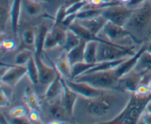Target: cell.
<instances>
[{
  "label": "cell",
  "instance_id": "obj_1",
  "mask_svg": "<svg viewBox=\"0 0 151 124\" xmlns=\"http://www.w3.org/2000/svg\"><path fill=\"white\" fill-rule=\"evenodd\" d=\"M150 102L151 94L147 96H139L133 92L125 109L113 120L107 121L106 123H137Z\"/></svg>",
  "mask_w": 151,
  "mask_h": 124
},
{
  "label": "cell",
  "instance_id": "obj_47",
  "mask_svg": "<svg viewBox=\"0 0 151 124\" xmlns=\"http://www.w3.org/2000/svg\"><path fill=\"white\" fill-rule=\"evenodd\" d=\"M122 4H125V5H128L129 4V2L131 1V0H119Z\"/></svg>",
  "mask_w": 151,
  "mask_h": 124
},
{
  "label": "cell",
  "instance_id": "obj_5",
  "mask_svg": "<svg viewBox=\"0 0 151 124\" xmlns=\"http://www.w3.org/2000/svg\"><path fill=\"white\" fill-rule=\"evenodd\" d=\"M133 11L134 10L124 7L122 4H119L103 9L102 15L107 19L108 22L124 27Z\"/></svg>",
  "mask_w": 151,
  "mask_h": 124
},
{
  "label": "cell",
  "instance_id": "obj_20",
  "mask_svg": "<svg viewBox=\"0 0 151 124\" xmlns=\"http://www.w3.org/2000/svg\"><path fill=\"white\" fill-rule=\"evenodd\" d=\"M55 67L59 71L62 76L66 79H71V70L72 65L68 59L67 56L62 55L55 64Z\"/></svg>",
  "mask_w": 151,
  "mask_h": 124
},
{
  "label": "cell",
  "instance_id": "obj_11",
  "mask_svg": "<svg viewBox=\"0 0 151 124\" xmlns=\"http://www.w3.org/2000/svg\"><path fill=\"white\" fill-rule=\"evenodd\" d=\"M61 82L63 84V95L61 97L62 103L64 106L66 114L69 115H72L75 102L78 98V94L68 87L65 78H63V77L61 78Z\"/></svg>",
  "mask_w": 151,
  "mask_h": 124
},
{
  "label": "cell",
  "instance_id": "obj_7",
  "mask_svg": "<svg viewBox=\"0 0 151 124\" xmlns=\"http://www.w3.org/2000/svg\"><path fill=\"white\" fill-rule=\"evenodd\" d=\"M102 30L111 41H116L117 39H121V38H126V37H130L133 41L139 44L137 38L125 27L119 26V25H115L111 22H107Z\"/></svg>",
  "mask_w": 151,
  "mask_h": 124
},
{
  "label": "cell",
  "instance_id": "obj_38",
  "mask_svg": "<svg viewBox=\"0 0 151 124\" xmlns=\"http://www.w3.org/2000/svg\"><path fill=\"white\" fill-rule=\"evenodd\" d=\"M77 19V13L76 14H69L67 15L66 17L64 18L63 21H62L61 24L60 25L63 27H64V28L68 29L69 26L73 23L75 21H76Z\"/></svg>",
  "mask_w": 151,
  "mask_h": 124
},
{
  "label": "cell",
  "instance_id": "obj_3",
  "mask_svg": "<svg viewBox=\"0 0 151 124\" xmlns=\"http://www.w3.org/2000/svg\"><path fill=\"white\" fill-rule=\"evenodd\" d=\"M151 25V0H145L133 11L124 27L137 31L146 29Z\"/></svg>",
  "mask_w": 151,
  "mask_h": 124
},
{
  "label": "cell",
  "instance_id": "obj_16",
  "mask_svg": "<svg viewBox=\"0 0 151 124\" xmlns=\"http://www.w3.org/2000/svg\"><path fill=\"white\" fill-rule=\"evenodd\" d=\"M86 42L85 40L81 39L79 45L68 52L66 56L72 66L77 63L84 61V50Z\"/></svg>",
  "mask_w": 151,
  "mask_h": 124
},
{
  "label": "cell",
  "instance_id": "obj_4",
  "mask_svg": "<svg viewBox=\"0 0 151 124\" xmlns=\"http://www.w3.org/2000/svg\"><path fill=\"white\" fill-rule=\"evenodd\" d=\"M133 50V47H128L120 44L111 45L104 43H99L97 50V62L118 60L125 58L127 56H132L136 53Z\"/></svg>",
  "mask_w": 151,
  "mask_h": 124
},
{
  "label": "cell",
  "instance_id": "obj_40",
  "mask_svg": "<svg viewBox=\"0 0 151 124\" xmlns=\"http://www.w3.org/2000/svg\"><path fill=\"white\" fill-rule=\"evenodd\" d=\"M1 47L4 50L10 51V50H13L16 47V43L13 40L10 39H5L1 41Z\"/></svg>",
  "mask_w": 151,
  "mask_h": 124
},
{
  "label": "cell",
  "instance_id": "obj_51",
  "mask_svg": "<svg viewBox=\"0 0 151 124\" xmlns=\"http://www.w3.org/2000/svg\"><path fill=\"white\" fill-rule=\"evenodd\" d=\"M147 86H148L149 89H150V92H151V80L148 82V84H147Z\"/></svg>",
  "mask_w": 151,
  "mask_h": 124
},
{
  "label": "cell",
  "instance_id": "obj_13",
  "mask_svg": "<svg viewBox=\"0 0 151 124\" xmlns=\"http://www.w3.org/2000/svg\"><path fill=\"white\" fill-rule=\"evenodd\" d=\"M76 20L81 26L89 30L90 32L97 34V35H98L99 32L103 29L108 22L107 19L103 15H100V16H95V17L91 18V19H81V20L76 19Z\"/></svg>",
  "mask_w": 151,
  "mask_h": 124
},
{
  "label": "cell",
  "instance_id": "obj_14",
  "mask_svg": "<svg viewBox=\"0 0 151 124\" xmlns=\"http://www.w3.org/2000/svg\"><path fill=\"white\" fill-rule=\"evenodd\" d=\"M57 69V68H56ZM62 75L57 69V75L55 79L49 85L47 91L45 92V97L47 100L55 99L63 92V84L61 82Z\"/></svg>",
  "mask_w": 151,
  "mask_h": 124
},
{
  "label": "cell",
  "instance_id": "obj_50",
  "mask_svg": "<svg viewBox=\"0 0 151 124\" xmlns=\"http://www.w3.org/2000/svg\"><path fill=\"white\" fill-rule=\"evenodd\" d=\"M147 110H149V111H151V102L150 103H149L148 105H147Z\"/></svg>",
  "mask_w": 151,
  "mask_h": 124
},
{
  "label": "cell",
  "instance_id": "obj_25",
  "mask_svg": "<svg viewBox=\"0 0 151 124\" xmlns=\"http://www.w3.org/2000/svg\"><path fill=\"white\" fill-rule=\"evenodd\" d=\"M27 75L29 80L34 85H37L39 83V75H38V70L35 63L34 55L29 58L27 63Z\"/></svg>",
  "mask_w": 151,
  "mask_h": 124
},
{
  "label": "cell",
  "instance_id": "obj_17",
  "mask_svg": "<svg viewBox=\"0 0 151 124\" xmlns=\"http://www.w3.org/2000/svg\"><path fill=\"white\" fill-rule=\"evenodd\" d=\"M49 29L45 25H41L38 29V32L35 37V54L42 56L44 50V42H45L46 36L48 32Z\"/></svg>",
  "mask_w": 151,
  "mask_h": 124
},
{
  "label": "cell",
  "instance_id": "obj_39",
  "mask_svg": "<svg viewBox=\"0 0 151 124\" xmlns=\"http://www.w3.org/2000/svg\"><path fill=\"white\" fill-rule=\"evenodd\" d=\"M29 120L31 123H41V117L39 115V111L37 110H30L29 114Z\"/></svg>",
  "mask_w": 151,
  "mask_h": 124
},
{
  "label": "cell",
  "instance_id": "obj_37",
  "mask_svg": "<svg viewBox=\"0 0 151 124\" xmlns=\"http://www.w3.org/2000/svg\"><path fill=\"white\" fill-rule=\"evenodd\" d=\"M134 93H135L136 94H137V95L139 96H147L151 94L147 84L146 85V84H142V83L137 87V88L136 89Z\"/></svg>",
  "mask_w": 151,
  "mask_h": 124
},
{
  "label": "cell",
  "instance_id": "obj_22",
  "mask_svg": "<svg viewBox=\"0 0 151 124\" xmlns=\"http://www.w3.org/2000/svg\"><path fill=\"white\" fill-rule=\"evenodd\" d=\"M143 76L142 75H136L124 79H119V84H123V87L125 90L131 92V93L134 92L136 89L142 83Z\"/></svg>",
  "mask_w": 151,
  "mask_h": 124
},
{
  "label": "cell",
  "instance_id": "obj_18",
  "mask_svg": "<svg viewBox=\"0 0 151 124\" xmlns=\"http://www.w3.org/2000/svg\"><path fill=\"white\" fill-rule=\"evenodd\" d=\"M98 46L99 42L97 41H87L84 50V61L89 63H97Z\"/></svg>",
  "mask_w": 151,
  "mask_h": 124
},
{
  "label": "cell",
  "instance_id": "obj_24",
  "mask_svg": "<svg viewBox=\"0 0 151 124\" xmlns=\"http://www.w3.org/2000/svg\"><path fill=\"white\" fill-rule=\"evenodd\" d=\"M96 63H89L86 62H80L72 66V70H71V80H74L77 77L86 73L88 70L91 69L95 66Z\"/></svg>",
  "mask_w": 151,
  "mask_h": 124
},
{
  "label": "cell",
  "instance_id": "obj_46",
  "mask_svg": "<svg viewBox=\"0 0 151 124\" xmlns=\"http://www.w3.org/2000/svg\"><path fill=\"white\" fill-rule=\"evenodd\" d=\"M66 123V121H62L61 120H59V119H54L53 120L50 121V123Z\"/></svg>",
  "mask_w": 151,
  "mask_h": 124
},
{
  "label": "cell",
  "instance_id": "obj_6",
  "mask_svg": "<svg viewBox=\"0 0 151 124\" xmlns=\"http://www.w3.org/2000/svg\"><path fill=\"white\" fill-rule=\"evenodd\" d=\"M68 87L78 94L91 100L102 97L104 94L103 89L95 88L85 82H77L73 80L65 79Z\"/></svg>",
  "mask_w": 151,
  "mask_h": 124
},
{
  "label": "cell",
  "instance_id": "obj_30",
  "mask_svg": "<svg viewBox=\"0 0 151 124\" xmlns=\"http://www.w3.org/2000/svg\"><path fill=\"white\" fill-rule=\"evenodd\" d=\"M34 55L31 50L24 49L18 53L15 57V63L16 65H24L28 62L31 57Z\"/></svg>",
  "mask_w": 151,
  "mask_h": 124
},
{
  "label": "cell",
  "instance_id": "obj_41",
  "mask_svg": "<svg viewBox=\"0 0 151 124\" xmlns=\"http://www.w3.org/2000/svg\"><path fill=\"white\" fill-rule=\"evenodd\" d=\"M30 120L29 119H27L26 116L22 117V118H12V120L10 121V123H16V124H24V123H29Z\"/></svg>",
  "mask_w": 151,
  "mask_h": 124
},
{
  "label": "cell",
  "instance_id": "obj_29",
  "mask_svg": "<svg viewBox=\"0 0 151 124\" xmlns=\"http://www.w3.org/2000/svg\"><path fill=\"white\" fill-rule=\"evenodd\" d=\"M103 9L100 8H88L85 10H81V11L77 13V19L81 20V19H91V18L95 17V16L102 15Z\"/></svg>",
  "mask_w": 151,
  "mask_h": 124
},
{
  "label": "cell",
  "instance_id": "obj_9",
  "mask_svg": "<svg viewBox=\"0 0 151 124\" xmlns=\"http://www.w3.org/2000/svg\"><path fill=\"white\" fill-rule=\"evenodd\" d=\"M26 74H27V66L18 65L12 66L1 77V82L14 87Z\"/></svg>",
  "mask_w": 151,
  "mask_h": 124
},
{
  "label": "cell",
  "instance_id": "obj_43",
  "mask_svg": "<svg viewBox=\"0 0 151 124\" xmlns=\"http://www.w3.org/2000/svg\"><path fill=\"white\" fill-rule=\"evenodd\" d=\"M143 123L146 124H151V111L146 109V112L143 114Z\"/></svg>",
  "mask_w": 151,
  "mask_h": 124
},
{
  "label": "cell",
  "instance_id": "obj_15",
  "mask_svg": "<svg viewBox=\"0 0 151 124\" xmlns=\"http://www.w3.org/2000/svg\"><path fill=\"white\" fill-rule=\"evenodd\" d=\"M22 0H13L10 10V18L11 21V27L13 35L16 37L19 25Z\"/></svg>",
  "mask_w": 151,
  "mask_h": 124
},
{
  "label": "cell",
  "instance_id": "obj_33",
  "mask_svg": "<svg viewBox=\"0 0 151 124\" xmlns=\"http://www.w3.org/2000/svg\"><path fill=\"white\" fill-rule=\"evenodd\" d=\"M10 16V13H8L7 6H1V10H0V27H1V33L4 30L6 22L7 21V18Z\"/></svg>",
  "mask_w": 151,
  "mask_h": 124
},
{
  "label": "cell",
  "instance_id": "obj_28",
  "mask_svg": "<svg viewBox=\"0 0 151 124\" xmlns=\"http://www.w3.org/2000/svg\"><path fill=\"white\" fill-rule=\"evenodd\" d=\"M49 110H50V115L55 119L62 120L64 118L65 112L66 113L64 106H63V103H62V101L56 102V103L50 105Z\"/></svg>",
  "mask_w": 151,
  "mask_h": 124
},
{
  "label": "cell",
  "instance_id": "obj_26",
  "mask_svg": "<svg viewBox=\"0 0 151 124\" xmlns=\"http://www.w3.org/2000/svg\"><path fill=\"white\" fill-rule=\"evenodd\" d=\"M22 4L24 7L27 13L29 16H38L41 11V7L38 1L32 0H22Z\"/></svg>",
  "mask_w": 151,
  "mask_h": 124
},
{
  "label": "cell",
  "instance_id": "obj_12",
  "mask_svg": "<svg viewBox=\"0 0 151 124\" xmlns=\"http://www.w3.org/2000/svg\"><path fill=\"white\" fill-rule=\"evenodd\" d=\"M146 50H147V46H142V48L137 53H136L134 56H131L130 58L125 59L118 67L115 69L117 76L119 78H121L123 76H125L126 74H128L130 71L132 70L133 68H134L137 66V63L139 61V59L141 57L142 54Z\"/></svg>",
  "mask_w": 151,
  "mask_h": 124
},
{
  "label": "cell",
  "instance_id": "obj_2",
  "mask_svg": "<svg viewBox=\"0 0 151 124\" xmlns=\"http://www.w3.org/2000/svg\"><path fill=\"white\" fill-rule=\"evenodd\" d=\"M120 78L117 76L115 69L106 71L83 74L75 78L73 81L77 82H85L95 88L100 89H114L119 84Z\"/></svg>",
  "mask_w": 151,
  "mask_h": 124
},
{
  "label": "cell",
  "instance_id": "obj_19",
  "mask_svg": "<svg viewBox=\"0 0 151 124\" xmlns=\"http://www.w3.org/2000/svg\"><path fill=\"white\" fill-rule=\"evenodd\" d=\"M125 60V58L118 59V60H114V61H100L97 62L95 66L90 69L89 70L87 71L86 73H91V72H99V71H106L110 70V69H116V67L119 66Z\"/></svg>",
  "mask_w": 151,
  "mask_h": 124
},
{
  "label": "cell",
  "instance_id": "obj_42",
  "mask_svg": "<svg viewBox=\"0 0 151 124\" xmlns=\"http://www.w3.org/2000/svg\"><path fill=\"white\" fill-rule=\"evenodd\" d=\"M9 103V97L2 91L1 90V100H0V106L4 107V106H8Z\"/></svg>",
  "mask_w": 151,
  "mask_h": 124
},
{
  "label": "cell",
  "instance_id": "obj_27",
  "mask_svg": "<svg viewBox=\"0 0 151 124\" xmlns=\"http://www.w3.org/2000/svg\"><path fill=\"white\" fill-rule=\"evenodd\" d=\"M136 66L138 70H151V54L147 52V50L142 54Z\"/></svg>",
  "mask_w": 151,
  "mask_h": 124
},
{
  "label": "cell",
  "instance_id": "obj_36",
  "mask_svg": "<svg viewBox=\"0 0 151 124\" xmlns=\"http://www.w3.org/2000/svg\"><path fill=\"white\" fill-rule=\"evenodd\" d=\"M27 114V112L24 106H16L10 111V116L11 118H22L26 116Z\"/></svg>",
  "mask_w": 151,
  "mask_h": 124
},
{
  "label": "cell",
  "instance_id": "obj_31",
  "mask_svg": "<svg viewBox=\"0 0 151 124\" xmlns=\"http://www.w3.org/2000/svg\"><path fill=\"white\" fill-rule=\"evenodd\" d=\"M87 4H88V1L86 0V1H77V2L69 4L66 7V14H76L78 12L81 11Z\"/></svg>",
  "mask_w": 151,
  "mask_h": 124
},
{
  "label": "cell",
  "instance_id": "obj_44",
  "mask_svg": "<svg viewBox=\"0 0 151 124\" xmlns=\"http://www.w3.org/2000/svg\"><path fill=\"white\" fill-rule=\"evenodd\" d=\"M145 0H131V1L129 2V4L127 6H137L139 5L140 4L145 1Z\"/></svg>",
  "mask_w": 151,
  "mask_h": 124
},
{
  "label": "cell",
  "instance_id": "obj_52",
  "mask_svg": "<svg viewBox=\"0 0 151 124\" xmlns=\"http://www.w3.org/2000/svg\"><path fill=\"white\" fill-rule=\"evenodd\" d=\"M4 1H5V5L8 7V0H4Z\"/></svg>",
  "mask_w": 151,
  "mask_h": 124
},
{
  "label": "cell",
  "instance_id": "obj_23",
  "mask_svg": "<svg viewBox=\"0 0 151 124\" xmlns=\"http://www.w3.org/2000/svg\"><path fill=\"white\" fill-rule=\"evenodd\" d=\"M81 41V38H80L79 35H77L75 32H73L71 30L67 29L66 30V41H65L64 44L63 46V50H66L68 53L71 50L79 45Z\"/></svg>",
  "mask_w": 151,
  "mask_h": 124
},
{
  "label": "cell",
  "instance_id": "obj_34",
  "mask_svg": "<svg viewBox=\"0 0 151 124\" xmlns=\"http://www.w3.org/2000/svg\"><path fill=\"white\" fill-rule=\"evenodd\" d=\"M57 46H59L57 40L55 38V37L53 36L51 32L49 30L47 34V36H46L45 42H44V49L50 50V49H52L54 47H57Z\"/></svg>",
  "mask_w": 151,
  "mask_h": 124
},
{
  "label": "cell",
  "instance_id": "obj_21",
  "mask_svg": "<svg viewBox=\"0 0 151 124\" xmlns=\"http://www.w3.org/2000/svg\"><path fill=\"white\" fill-rule=\"evenodd\" d=\"M24 99L30 110H40L41 105H40L39 99H38L36 93L30 87H27L25 89Z\"/></svg>",
  "mask_w": 151,
  "mask_h": 124
},
{
  "label": "cell",
  "instance_id": "obj_48",
  "mask_svg": "<svg viewBox=\"0 0 151 124\" xmlns=\"http://www.w3.org/2000/svg\"><path fill=\"white\" fill-rule=\"evenodd\" d=\"M32 1H38V2H52L53 0H32Z\"/></svg>",
  "mask_w": 151,
  "mask_h": 124
},
{
  "label": "cell",
  "instance_id": "obj_10",
  "mask_svg": "<svg viewBox=\"0 0 151 124\" xmlns=\"http://www.w3.org/2000/svg\"><path fill=\"white\" fill-rule=\"evenodd\" d=\"M87 112L94 116H103L111 109L110 100L103 96L95 99H91L87 104Z\"/></svg>",
  "mask_w": 151,
  "mask_h": 124
},
{
  "label": "cell",
  "instance_id": "obj_49",
  "mask_svg": "<svg viewBox=\"0 0 151 124\" xmlns=\"http://www.w3.org/2000/svg\"><path fill=\"white\" fill-rule=\"evenodd\" d=\"M147 52H148L150 54H151V42L147 45Z\"/></svg>",
  "mask_w": 151,
  "mask_h": 124
},
{
  "label": "cell",
  "instance_id": "obj_8",
  "mask_svg": "<svg viewBox=\"0 0 151 124\" xmlns=\"http://www.w3.org/2000/svg\"><path fill=\"white\" fill-rule=\"evenodd\" d=\"M34 58L36 63L39 75V83L42 84H50L57 75V69L55 66H49L42 61L41 56L34 53Z\"/></svg>",
  "mask_w": 151,
  "mask_h": 124
},
{
  "label": "cell",
  "instance_id": "obj_45",
  "mask_svg": "<svg viewBox=\"0 0 151 124\" xmlns=\"http://www.w3.org/2000/svg\"><path fill=\"white\" fill-rule=\"evenodd\" d=\"M0 123L1 124L10 123L9 121L7 120L6 116H4V115L2 113V112H1V114H0Z\"/></svg>",
  "mask_w": 151,
  "mask_h": 124
},
{
  "label": "cell",
  "instance_id": "obj_35",
  "mask_svg": "<svg viewBox=\"0 0 151 124\" xmlns=\"http://www.w3.org/2000/svg\"><path fill=\"white\" fill-rule=\"evenodd\" d=\"M67 16L66 14V7L64 5L60 6L58 9L57 10V13H56L55 17V25H59L61 24L62 21L64 19V18Z\"/></svg>",
  "mask_w": 151,
  "mask_h": 124
},
{
  "label": "cell",
  "instance_id": "obj_32",
  "mask_svg": "<svg viewBox=\"0 0 151 124\" xmlns=\"http://www.w3.org/2000/svg\"><path fill=\"white\" fill-rule=\"evenodd\" d=\"M35 37H36V35L32 29L26 30L24 31L23 34H22L24 42L28 46H35Z\"/></svg>",
  "mask_w": 151,
  "mask_h": 124
}]
</instances>
